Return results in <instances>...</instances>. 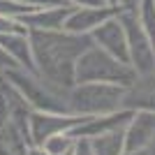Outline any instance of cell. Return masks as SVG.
I'll return each mask as SVG.
<instances>
[{
  "instance_id": "7c38bea8",
  "label": "cell",
  "mask_w": 155,
  "mask_h": 155,
  "mask_svg": "<svg viewBox=\"0 0 155 155\" xmlns=\"http://www.w3.org/2000/svg\"><path fill=\"white\" fill-rule=\"evenodd\" d=\"M0 32H26V30H23L16 21H9L0 14Z\"/></svg>"
},
{
  "instance_id": "277c9868",
  "label": "cell",
  "mask_w": 155,
  "mask_h": 155,
  "mask_svg": "<svg viewBox=\"0 0 155 155\" xmlns=\"http://www.w3.org/2000/svg\"><path fill=\"white\" fill-rule=\"evenodd\" d=\"M81 123V118H60V116H53V114H35L30 118V125H32V137H35V143L42 146V143L53 134H60L63 130L67 127H74V125Z\"/></svg>"
},
{
  "instance_id": "8fae6325",
  "label": "cell",
  "mask_w": 155,
  "mask_h": 155,
  "mask_svg": "<svg viewBox=\"0 0 155 155\" xmlns=\"http://www.w3.org/2000/svg\"><path fill=\"white\" fill-rule=\"evenodd\" d=\"M143 28L148 30L150 37H155V7H153V0H143Z\"/></svg>"
},
{
  "instance_id": "8992f818",
  "label": "cell",
  "mask_w": 155,
  "mask_h": 155,
  "mask_svg": "<svg viewBox=\"0 0 155 155\" xmlns=\"http://www.w3.org/2000/svg\"><path fill=\"white\" fill-rule=\"evenodd\" d=\"M114 14V9H100V7H91V9H74V12L67 16V21H65V26L70 32H86L91 30V28L100 26L102 21H107Z\"/></svg>"
},
{
  "instance_id": "7a4b0ae2",
  "label": "cell",
  "mask_w": 155,
  "mask_h": 155,
  "mask_svg": "<svg viewBox=\"0 0 155 155\" xmlns=\"http://www.w3.org/2000/svg\"><path fill=\"white\" fill-rule=\"evenodd\" d=\"M79 84H88V81H127L130 72L125 70L123 65H118L114 56L104 51H88L77 60L74 67Z\"/></svg>"
},
{
  "instance_id": "5bb4252c",
  "label": "cell",
  "mask_w": 155,
  "mask_h": 155,
  "mask_svg": "<svg viewBox=\"0 0 155 155\" xmlns=\"http://www.w3.org/2000/svg\"><path fill=\"white\" fill-rule=\"evenodd\" d=\"M2 65H9V67H14L16 63H14V58H12V56H5V53L0 51V67H2Z\"/></svg>"
},
{
  "instance_id": "ba28073f",
  "label": "cell",
  "mask_w": 155,
  "mask_h": 155,
  "mask_svg": "<svg viewBox=\"0 0 155 155\" xmlns=\"http://www.w3.org/2000/svg\"><path fill=\"white\" fill-rule=\"evenodd\" d=\"M19 35H21V32H0V44L5 46L14 58H19L21 65H28V70H30V72H37V70H35V65H32V60H30V51H28L26 39H21Z\"/></svg>"
},
{
  "instance_id": "9c48e42d",
  "label": "cell",
  "mask_w": 155,
  "mask_h": 155,
  "mask_svg": "<svg viewBox=\"0 0 155 155\" xmlns=\"http://www.w3.org/2000/svg\"><path fill=\"white\" fill-rule=\"evenodd\" d=\"M120 150V134H100V141H95L97 155H118Z\"/></svg>"
},
{
  "instance_id": "6da1fadb",
  "label": "cell",
  "mask_w": 155,
  "mask_h": 155,
  "mask_svg": "<svg viewBox=\"0 0 155 155\" xmlns=\"http://www.w3.org/2000/svg\"><path fill=\"white\" fill-rule=\"evenodd\" d=\"M32 39H35V53H37L39 63H42V70H44L46 77L56 79V81H65V84H72L70 74H65L63 65H72V60L77 58L79 53H84V49L88 46L91 39L88 37H72V35H56V32H32Z\"/></svg>"
},
{
  "instance_id": "e0dca14e",
  "label": "cell",
  "mask_w": 155,
  "mask_h": 155,
  "mask_svg": "<svg viewBox=\"0 0 155 155\" xmlns=\"http://www.w3.org/2000/svg\"><path fill=\"white\" fill-rule=\"evenodd\" d=\"M125 2H130V0H125Z\"/></svg>"
},
{
  "instance_id": "3957f363",
  "label": "cell",
  "mask_w": 155,
  "mask_h": 155,
  "mask_svg": "<svg viewBox=\"0 0 155 155\" xmlns=\"http://www.w3.org/2000/svg\"><path fill=\"white\" fill-rule=\"evenodd\" d=\"M104 97H120V91H114L109 86H104V81L100 86H93L88 81L74 93V107L79 111H104L109 107H114V100H104Z\"/></svg>"
},
{
  "instance_id": "52a82bcc",
  "label": "cell",
  "mask_w": 155,
  "mask_h": 155,
  "mask_svg": "<svg viewBox=\"0 0 155 155\" xmlns=\"http://www.w3.org/2000/svg\"><path fill=\"white\" fill-rule=\"evenodd\" d=\"M95 37L100 39V44H104L111 51L114 58H120L123 63H127V51H125V39L120 28L114 23V21H107V23H100V28L95 30Z\"/></svg>"
},
{
  "instance_id": "9a60e30c",
  "label": "cell",
  "mask_w": 155,
  "mask_h": 155,
  "mask_svg": "<svg viewBox=\"0 0 155 155\" xmlns=\"http://www.w3.org/2000/svg\"><path fill=\"white\" fill-rule=\"evenodd\" d=\"M30 155H49V153H46V150H32Z\"/></svg>"
},
{
  "instance_id": "4fadbf2b",
  "label": "cell",
  "mask_w": 155,
  "mask_h": 155,
  "mask_svg": "<svg viewBox=\"0 0 155 155\" xmlns=\"http://www.w3.org/2000/svg\"><path fill=\"white\" fill-rule=\"evenodd\" d=\"M16 2H26V5L39 7V5H70L67 0H16ZM42 9V7H39Z\"/></svg>"
},
{
  "instance_id": "30bf717a",
  "label": "cell",
  "mask_w": 155,
  "mask_h": 155,
  "mask_svg": "<svg viewBox=\"0 0 155 155\" xmlns=\"http://www.w3.org/2000/svg\"><path fill=\"white\" fill-rule=\"evenodd\" d=\"M42 146H44V150H46L49 155H63V153H67V150H70V139H67V137H63V132H60V134L49 137Z\"/></svg>"
},
{
  "instance_id": "2e32d148",
  "label": "cell",
  "mask_w": 155,
  "mask_h": 155,
  "mask_svg": "<svg viewBox=\"0 0 155 155\" xmlns=\"http://www.w3.org/2000/svg\"><path fill=\"white\" fill-rule=\"evenodd\" d=\"M63 155H72V150H67V153H63Z\"/></svg>"
},
{
  "instance_id": "5b68a950",
  "label": "cell",
  "mask_w": 155,
  "mask_h": 155,
  "mask_svg": "<svg viewBox=\"0 0 155 155\" xmlns=\"http://www.w3.org/2000/svg\"><path fill=\"white\" fill-rule=\"evenodd\" d=\"M74 12V7L70 5H58L56 9H49V7H42V9H35V12H28L21 16L23 23L32 28H46V30H56V28L65 26V19Z\"/></svg>"
}]
</instances>
